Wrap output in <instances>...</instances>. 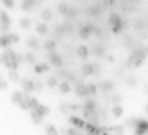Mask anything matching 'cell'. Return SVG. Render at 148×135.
<instances>
[{"mask_svg": "<svg viewBox=\"0 0 148 135\" xmlns=\"http://www.w3.org/2000/svg\"><path fill=\"white\" fill-rule=\"evenodd\" d=\"M8 78L12 82H20V73L18 70H8Z\"/></svg>", "mask_w": 148, "mask_h": 135, "instance_id": "obj_32", "label": "cell"}, {"mask_svg": "<svg viewBox=\"0 0 148 135\" xmlns=\"http://www.w3.org/2000/svg\"><path fill=\"white\" fill-rule=\"evenodd\" d=\"M10 25H12V20H10L8 13L5 10H0V34L2 33H8Z\"/></svg>", "mask_w": 148, "mask_h": 135, "instance_id": "obj_5", "label": "cell"}, {"mask_svg": "<svg viewBox=\"0 0 148 135\" xmlns=\"http://www.w3.org/2000/svg\"><path fill=\"white\" fill-rule=\"evenodd\" d=\"M75 95L78 98H88V91H86V83L78 82L75 85Z\"/></svg>", "mask_w": 148, "mask_h": 135, "instance_id": "obj_12", "label": "cell"}, {"mask_svg": "<svg viewBox=\"0 0 148 135\" xmlns=\"http://www.w3.org/2000/svg\"><path fill=\"white\" fill-rule=\"evenodd\" d=\"M59 90H60L62 95H67V93L72 91V85L69 82H62V83H59Z\"/></svg>", "mask_w": 148, "mask_h": 135, "instance_id": "obj_28", "label": "cell"}, {"mask_svg": "<svg viewBox=\"0 0 148 135\" xmlns=\"http://www.w3.org/2000/svg\"><path fill=\"white\" fill-rule=\"evenodd\" d=\"M25 62H28V64H33V65H34V64H36V57H34V54L28 52L26 56H25Z\"/></svg>", "mask_w": 148, "mask_h": 135, "instance_id": "obj_39", "label": "cell"}, {"mask_svg": "<svg viewBox=\"0 0 148 135\" xmlns=\"http://www.w3.org/2000/svg\"><path fill=\"white\" fill-rule=\"evenodd\" d=\"M65 16H69V18H75V16H77V8H73V7H70Z\"/></svg>", "mask_w": 148, "mask_h": 135, "instance_id": "obj_42", "label": "cell"}, {"mask_svg": "<svg viewBox=\"0 0 148 135\" xmlns=\"http://www.w3.org/2000/svg\"><path fill=\"white\" fill-rule=\"evenodd\" d=\"M42 3V0H21V5H20V8L23 10V12H29V10H33L34 7H38V5Z\"/></svg>", "mask_w": 148, "mask_h": 135, "instance_id": "obj_9", "label": "cell"}, {"mask_svg": "<svg viewBox=\"0 0 148 135\" xmlns=\"http://www.w3.org/2000/svg\"><path fill=\"white\" fill-rule=\"evenodd\" d=\"M20 82H21L23 91H26V95H29L31 91H34V83H33V80H31V78H21Z\"/></svg>", "mask_w": 148, "mask_h": 135, "instance_id": "obj_15", "label": "cell"}, {"mask_svg": "<svg viewBox=\"0 0 148 135\" xmlns=\"http://www.w3.org/2000/svg\"><path fill=\"white\" fill-rule=\"evenodd\" d=\"M86 13L90 15V16H98V15L101 13V7H98V5H90L86 8Z\"/></svg>", "mask_w": 148, "mask_h": 135, "instance_id": "obj_25", "label": "cell"}, {"mask_svg": "<svg viewBox=\"0 0 148 135\" xmlns=\"http://www.w3.org/2000/svg\"><path fill=\"white\" fill-rule=\"evenodd\" d=\"M33 83H34V91L36 90H42V83L39 80H33Z\"/></svg>", "mask_w": 148, "mask_h": 135, "instance_id": "obj_45", "label": "cell"}, {"mask_svg": "<svg viewBox=\"0 0 148 135\" xmlns=\"http://www.w3.org/2000/svg\"><path fill=\"white\" fill-rule=\"evenodd\" d=\"M25 95H26V93H23V91H15L13 95H12V98H10V99H12V103H13V104H20V103L25 99Z\"/></svg>", "mask_w": 148, "mask_h": 135, "instance_id": "obj_21", "label": "cell"}, {"mask_svg": "<svg viewBox=\"0 0 148 135\" xmlns=\"http://www.w3.org/2000/svg\"><path fill=\"white\" fill-rule=\"evenodd\" d=\"M108 23H109V26H111V31H112L114 34H121L122 31L125 29V26H127V23L124 21V20H122L119 13H111V15H109Z\"/></svg>", "mask_w": 148, "mask_h": 135, "instance_id": "obj_2", "label": "cell"}, {"mask_svg": "<svg viewBox=\"0 0 148 135\" xmlns=\"http://www.w3.org/2000/svg\"><path fill=\"white\" fill-rule=\"evenodd\" d=\"M134 135H147L148 134V121L147 119H140L138 117V122L134 129Z\"/></svg>", "mask_w": 148, "mask_h": 135, "instance_id": "obj_7", "label": "cell"}, {"mask_svg": "<svg viewBox=\"0 0 148 135\" xmlns=\"http://www.w3.org/2000/svg\"><path fill=\"white\" fill-rule=\"evenodd\" d=\"M69 8H70V5H69V3H65V2H60V3L57 5V12H59L60 15H67Z\"/></svg>", "mask_w": 148, "mask_h": 135, "instance_id": "obj_31", "label": "cell"}, {"mask_svg": "<svg viewBox=\"0 0 148 135\" xmlns=\"http://www.w3.org/2000/svg\"><path fill=\"white\" fill-rule=\"evenodd\" d=\"M109 101H111L114 106H116V104H122V96L121 95H112L111 98H109Z\"/></svg>", "mask_w": 148, "mask_h": 135, "instance_id": "obj_36", "label": "cell"}, {"mask_svg": "<svg viewBox=\"0 0 148 135\" xmlns=\"http://www.w3.org/2000/svg\"><path fill=\"white\" fill-rule=\"evenodd\" d=\"M56 47H57V42L54 39H47L46 42H44V49L47 51V52H51V51H56Z\"/></svg>", "mask_w": 148, "mask_h": 135, "instance_id": "obj_30", "label": "cell"}, {"mask_svg": "<svg viewBox=\"0 0 148 135\" xmlns=\"http://www.w3.org/2000/svg\"><path fill=\"white\" fill-rule=\"evenodd\" d=\"M0 90H2V91L8 90V83H7V80L2 78V73H0Z\"/></svg>", "mask_w": 148, "mask_h": 135, "instance_id": "obj_41", "label": "cell"}, {"mask_svg": "<svg viewBox=\"0 0 148 135\" xmlns=\"http://www.w3.org/2000/svg\"><path fill=\"white\" fill-rule=\"evenodd\" d=\"M143 28H145L143 20H137V21H135V29H143Z\"/></svg>", "mask_w": 148, "mask_h": 135, "instance_id": "obj_43", "label": "cell"}, {"mask_svg": "<svg viewBox=\"0 0 148 135\" xmlns=\"http://www.w3.org/2000/svg\"><path fill=\"white\" fill-rule=\"evenodd\" d=\"M47 86H49V88H56V86H59V80H57L56 75H54V77H49V78H47Z\"/></svg>", "mask_w": 148, "mask_h": 135, "instance_id": "obj_33", "label": "cell"}, {"mask_svg": "<svg viewBox=\"0 0 148 135\" xmlns=\"http://www.w3.org/2000/svg\"><path fill=\"white\" fill-rule=\"evenodd\" d=\"M125 83L127 85H129V86H132V88H135L137 86V78H135V77H132V75H129V77H125Z\"/></svg>", "mask_w": 148, "mask_h": 135, "instance_id": "obj_35", "label": "cell"}, {"mask_svg": "<svg viewBox=\"0 0 148 135\" xmlns=\"http://www.w3.org/2000/svg\"><path fill=\"white\" fill-rule=\"evenodd\" d=\"M51 70V65L49 64H34V73L41 75V73H47Z\"/></svg>", "mask_w": 148, "mask_h": 135, "instance_id": "obj_18", "label": "cell"}, {"mask_svg": "<svg viewBox=\"0 0 148 135\" xmlns=\"http://www.w3.org/2000/svg\"><path fill=\"white\" fill-rule=\"evenodd\" d=\"M147 135H148V134H147Z\"/></svg>", "mask_w": 148, "mask_h": 135, "instance_id": "obj_50", "label": "cell"}, {"mask_svg": "<svg viewBox=\"0 0 148 135\" xmlns=\"http://www.w3.org/2000/svg\"><path fill=\"white\" fill-rule=\"evenodd\" d=\"M26 46L29 49H39V41H38V38L36 36H31V38H28V42H26Z\"/></svg>", "mask_w": 148, "mask_h": 135, "instance_id": "obj_26", "label": "cell"}, {"mask_svg": "<svg viewBox=\"0 0 148 135\" xmlns=\"http://www.w3.org/2000/svg\"><path fill=\"white\" fill-rule=\"evenodd\" d=\"M44 132H46V135H59V130H57V127L54 125V124H46L44 125Z\"/></svg>", "mask_w": 148, "mask_h": 135, "instance_id": "obj_23", "label": "cell"}, {"mask_svg": "<svg viewBox=\"0 0 148 135\" xmlns=\"http://www.w3.org/2000/svg\"><path fill=\"white\" fill-rule=\"evenodd\" d=\"M90 51H91V54H93V56H96V57H104L106 56V47H104V44H103V42L95 44Z\"/></svg>", "mask_w": 148, "mask_h": 135, "instance_id": "obj_13", "label": "cell"}, {"mask_svg": "<svg viewBox=\"0 0 148 135\" xmlns=\"http://www.w3.org/2000/svg\"><path fill=\"white\" fill-rule=\"evenodd\" d=\"M98 108H99V106H98V101L93 99V98H86V101L82 104V109H93V111H95V109H98Z\"/></svg>", "mask_w": 148, "mask_h": 135, "instance_id": "obj_17", "label": "cell"}, {"mask_svg": "<svg viewBox=\"0 0 148 135\" xmlns=\"http://www.w3.org/2000/svg\"><path fill=\"white\" fill-rule=\"evenodd\" d=\"M20 26H21L23 29H29L31 28V20L29 18H21V20H20Z\"/></svg>", "mask_w": 148, "mask_h": 135, "instance_id": "obj_34", "label": "cell"}, {"mask_svg": "<svg viewBox=\"0 0 148 135\" xmlns=\"http://www.w3.org/2000/svg\"><path fill=\"white\" fill-rule=\"evenodd\" d=\"M25 62V56L7 49L3 54H0V64L5 65L8 70H18V67Z\"/></svg>", "mask_w": 148, "mask_h": 135, "instance_id": "obj_1", "label": "cell"}, {"mask_svg": "<svg viewBox=\"0 0 148 135\" xmlns=\"http://www.w3.org/2000/svg\"><path fill=\"white\" fill-rule=\"evenodd\" d=\"M31 112L38 114L39 117H46V116H49V114H51V109H49L47 106H44V104H38L34 109H31Z\"/></svg>", "mask_w": 148, "mask_h": 135, "instance_id": "obj_14", "label": "cell"}, {"mask_svg": "<svg viewBox=\"0 0 148 135\" xmlns=\"http://www.w3.org/2000/svg\"><path fill=\"white\" fill-rule=\"evenodd\" d=\"M0 3L3 5L5 8H15V0H0Z\"/></svg>", "mask_w": 148, "mask_h": 135, "instance_id": "obj_38", "label": "cell"}, {"mask_svg": "<svg viewBox=\"0 0 148 135\" xmlns=\"http://www.w3.org/2000/svg\"><path fill=\"white\" fill-rule=\"evenodd\" d=\"M111 114H112V117H122V114H124V108L121 104H116L111 108Z\"/></svg>", "mask_w": 148, "mask_h": 135, "instance_id": "obj_24", "label": "cell"}, {"mask_svg": "<svg viewBox=\"0 0 148 135\" xmlns=\"http://www.w3.org/2000/svg\"><path fill=\"white\" fill-rule=\"evenodd\" d=\"M36 33H38V34H47L49 33L47 25H46V23H38V25H36Z\"/></svg>", "mask_w": 148, "mask_h": 135, "instance_id": "obj_29", "label": "cell"}, {"mask_svg": "<svg viewBox=\"0 0 148 135\" xmlns=\"http://www.w3.org/2000/svg\"><path fill=\"white\" fill-rule=\"evenodd\" d=\"M69 109H70V111L78 112V111H82V106H80V104H69Z\"/></svg>", "mask_w": 148, "mask_h": 135, "instance_id": "obj_44", "label": "cell"}, {"mask_svg": "<svg viewBox=\"0 0 148 135\" xmlns=\"http://www.w3.org/2000/svg\"><path fill=\"white\" fill-rule=\"evenodd\" d=\"M106 59H108V62H114V57L112 56H104Z\"/></svg>", "mask_w": 148, "mask_h": 135, "instance_id": "obj_47", "label": "cell"}, {"mask_svg": "<svg viewBox=\"0 0 148 135\" xmlns=\"http://www.w3.org/2000/svg\"><path fill=\"white\" fill-rule=\"evenodd\" d=\"M69 122L72 124V125H75L77 129H80V130H83L85 129V119L83 117H78V116H75V114H72V116H69Z\"/></svg>", "mask_w": 148, "mask_h": 135, "instance_id": "obj_11", "label": "cell"}, {"mask_svg": "<svg viewBox=\"0 0 148 135\" xmlns=\"http://www.w3.org/2000/svg\"><path fill=\"white\" fill-rule=\"evenodd\" d=\"M124 129H125V125H124V124H119V125L108 127V132H112V134H116V135H124Z\"/></svg>", "mask_w": 148, "mask_h": 135, "instance_id": "obj_22", "label": "cell"}, {"mask_svg": "<svg viewBox=\"0 0 148 135\" xmlns=\"http://www.w3.org/2000/svg\"><path fill=\"white\" fill-rule=\"evenodd\" d=\"M93 28H95V25H90V23L80 26L78 28V36L82 38V39H88V38L91 36V33H93Z\"/></svg>", "mask_w": 148, "mask_h": 135, "instance_id": "obj_8", "label": "cell"}, {"mask_svg": "<svg viewBox=\"0 0 148 135\" xmlns=\"http://www.w3.org/2000/svg\"><path fill=\"white\" fill-rule=\"evenodd\" d=\"M145 91H147V95H148V85H147V86H145Z\"/></svg>", "mask_w": 148, "mask_h": 135, "instance_id": "obj_48", "label": "cell"}, {"mask_svg": "<svg viewBox=\"0 0 148 135\" xmlns=\"http://www.w3.org/2000/svg\"><path fill=\"white\" fill-rule=\"evenodd\" d=\"M82 72H83V75H86V77H90V75H96L95 64H83Z\"/></svg>", "mask_w": 148, "mask_h": 135, "instance_id": "obj_19", "label": "cell"}, {"mask_svg": "<svg viewBox=\"0 0 148 135\" xmlns=\"http://www.w3.org/2000/svg\"><path fill=\"white\" fill-rule=\"evenodd\" d=\"M98 90H101L104 95H109V93L114 91V83L111 80H104V82L98 83Z\"/></svg>", "mask_w": 148, "mask_h": 135, "instance_id": "obj_10", "label": "cell"}, {"mask_svg": "<svg viewBox=\"0 0 148 135\" xmlns=\"http://www.w3.org/2000/svg\"><path fill=\"white\" fill-rule=\"evenodd\" d=\"M77 54H78L80 59L86 60L88 57H90V54H91V51H90V47H88V46H78V49H77Z\"/></svg>", "mask_w": 148, "mask_h": 135, "instance_id": "obj_16", "label": "cell"}, {"mask_svg": "<svg viewBox=\"0 0 148 135\" xmlns=\"http://www.w3.org/2000/svg\"><path fill=\"white\" fill-rule=\"evenodd\" d=\"M145 111H147V114H148V104H147V108H145Z\"/></svg>", "mask_w": 148, "mask_h": 135, "instance_id": "obj_49", "label": "cell"}, {"mask_svg": "<svg viewBox=\"0 0 148 135\" xmlns=\"http://www.w3.org/2000/svg\"><path fill=\"white\" fill-rule=\"evenodd\" d=\"M59 109H60V112L62 114H69V104H67V103H64V101H62V103H59Z\"/></svg>", "mask_w": 148, "mask_h": 135, "instance_id": "obj_40", "label": "cell"}, {"mask_svg": "<svg viewBox=\"0 0 148 135\" xmlns=\"http://www.w3.org/2000/svg\"><path fill=\"white\" fill-rule=\"evenodd\" d=\"M47 60H49V64H51V65H54L56 69H62V65H64V59H62V57L56 52V51L47 52Z\"/></svg>", "mask_w": 148, "mask_h": 135, "instance_id": "obj_6", "label": "cell"}, {"mask_svg": "<svg viewBox=\"0 0 148 135\" xmlns=\"http://www.w3.org/2000/svg\"><path fill=\"white\" fill-rule=\"evenodd\" d=\"M38 104H39V101L36 99L34 96L25 95V99H23L18 106H20V109H23V111H31V109H34Z\"/></svg>", "mask_w": 148, "mask_h": 135, "instance_id": "obj_4", "label": "cell"}, {"mask_svg": "<svg viewBox=\"0 0 148 135\" xmlns=\"http://www.w3.org/2000/svg\"><path fill=\"white\" fill-rule=\"evenodd\" d=\"M86 91H88V98H93L98 93V85L96 83H86Z\"/></svg>", "mask_w": 148, "mask_h": 135, "instance_id": "obj_27", "label": "cell"}, {"mask_svg": "<svg viewBox=\"0 0 148 135\" xmlns=\"http://www.w3.org/2000/svg\"><path fill=\"white\" fill-rule=\"evenodd\" d=\"M116 3V0H103V7H112Z\"/></svg>", "mask_w": 148, "mask_h": 135, "instance_id": "obj_46", "label": "cell"}, {"mask_svg": "<svg viewBox=\"0 0 148 135\" xmlns=\"http://www.w3.org/2000/svg\"><path fill=\"white\" fill-rule=\"evenodd\" d=\"M41 18H42V21H49V20H52V12H51V10H44L42 13H41Z\"/></svg>", "mask_w": 148, "mask_h": 135, "instance_id": "obj_37", "label": "cell"}, {"mask_svg": "<svg viewBox=\"0 0 148 135\" xmlns=\"http://www.w3.org/2000/svg\"><path fill=\"white\" fill-rule=\"evenodd\" d=\"M130 56L134 57V59H140V60H143V62H145V59H147V52H145L143 47L142 49H134Z\"/></svg>", "mask_w": 148, "mask_h": 135, "instance_id": "obj_20", "label": "cell"}, {"mask_svg": "<svg viewBox=\"0 0 148 135\" xmlns=\"http://www.w3.org/2000/svg\"><path fill=\"white\" fill-rule=\"evenodd\" d=\"M20 41L18 33H2L0 34V49H8L12 44H16Z\"/></svg>", "mask_w": 148, "mask_h": 135, "instance_id": "obj_3", "label": "cell"}]
</instances>
